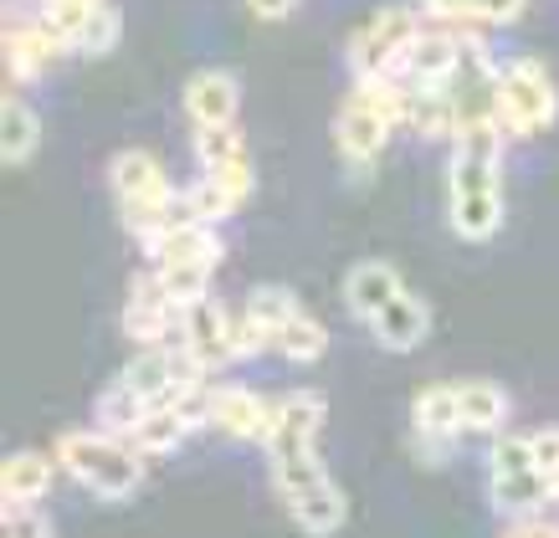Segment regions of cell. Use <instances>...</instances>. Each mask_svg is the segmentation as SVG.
I'll return each mask as SVG.
<instances>
[{
	"mask_svg": "<svg viewBox=\"0 0 559 538\" xmlns=\"http://www.w3.org/2000/svg\"><path fill=\"white\" fill-rule=\"evenodd\" d=\"M57 456L47 452H11L0 462V507H21V503H41L57 477Z\"/></svg>",
	"mask_w": 559,
	"mask_h": 538,
	"instance_id": "11",
	"label": "cell"
},
{
	"mask_svg": "<svg viewBox=\"0 0 559 538\" xmlns=\"http://www.w3.org/2000/svg\"><path fill=\"white\" fill-rule=\"evenodd\" d=\"M462 395V426L477 431V437H498L513 416V400L503 385H492V380H462L457 385Z\"/></svg>",
	"mask_w": 559,
	"mask_h": 538,
	"instance_id": "16",
	"label": "cell"
},
{
	"mask_svg": "<svg viewBox=\"0 0 559 538\" xmlns=\"http://www.w3.org/2000/svg\"><path fill=\"white\" fill-rule=\"evenodd\" d=\"M195 426H201V421H195L190 410H180V405H154L129 441H134L144 456H170V452H180V446H186V437L195 431Z\"/></svg>",
	"mask_w": 559,
	"mask_h": 538,
	"instance_id": "18",
	"label": "cell"
},
{
	"mask_svg": "<svg viewBox=\"0 0 559 538\" xmlns=\"http://www.w3.org/2000/svg\"><path fill=\"white\" fill-rule=\"evenodd\" d=\"M488 492H492V507H498V513H528V507H549V503H555V477H544L539 467H528V471H492Z\"/></svg>",
	"mask_w": 559,
	"mask_h": 538,
	"instance_id": "17",
	"label": "cell"
},
{
	"mask_svg": "<svg viewBox=\"0 0 559 538\" xmlns=\"http://www.w3.org/2000/svg\"><path fill=\"white\" fill-rule=\"evenodd\" d=\"M247 5L257 11V21H283L298 11V0H247Z\"/></svg>",
	"mask_w": 559,
	"mask_h": 538,
	"instance_id": "31",
	"label": "cell"
},
{
	"mask_svg": "<svg viewBox=\"0 0 559 538\" xmlns=\"http://www.w3.org/2000/svg\"><path fill=\"white\" fill-rule=\"evenodd\" d=\"M488 467L492 471H528V467H534V441L513 437V431H498V437H492Z\"/></svg>",
	"mask_w": 559,
	"mask_h": 538,
	"instance_id": "28",
	"label": "cell"
},
{
	"mask_svg": "<svg viewBox=\"0 0 559 538\" xmlns=\"http://www.w3.org/2000/svg\"><path fill=\"white\" fill-rule=\"evenodd\" d=\"M534 441V467L544 477H559V426H539V431H528Z\"/></svg>",
	"mask_w": 559,
	"mask_h": 538,
	"instance_id": "30",
	"label": "cell"
},
{
	"mask_svg": "<svg viewBox=\"0 0 559 538\" xmlns=\"http://www.w3.org/2000/svg\"><path fill=\"white\" fill-rule=\"evenodd\" d=\"M186 195H190V205H195V216L211 220V226H221V220H226V216H231V211L241 205L237 195H231V190L221 186L216 175H205V169H201V180H195V186H190Z\"/></svg>",
	"mask_w": 559,
	"mask_h": 538,
	"instance_id": "27",
	"label": "cell"
},
{
	"mask_svg": "<svg viewBox=\"0 0 559 538\" xmlns=\"http://www.w3.org/2000/svg\"><path fill=\"white\" fill-rule=\"evenodd\" d=\"M186 344L195 349V359H201L211 374L237 359V349H231V319L221 313V303L211 292L195 298V303H186Z\"/></svg>",
	"mask_w": 559,
	"mask_h": 538,
	"instance_id": "10",
	"label": "cell"
},
{
	"mask_svg": "<svg viewBox=\"0 0 559 538\" xmlns=\"http://www.w3.org/2000/svg\"><path fill=\"white\" fill-rule=\"evenodd\" d=\"M323 405L319 390H293L277 400V421H272V437H267V456H298V452H319V437H323Z\"/></svg>",
	"mask_w": 559,
	"mask_h": 538,
	"instance_id": "6",
	"label": "cell"
},
{
	"mask_svg": "<svg viewBox=\"0 0 559 538\" xmlns=\"http://www.w3.org/2000/svg\"><path fill=\"white\" fill-rule=\"evenodd\" d=\"M288 513L293 523L304 528V534H340L344 518H349V498H344V488L334 482V477H323V482H313V488L293 492L288 498Z\"/></svg>",
	"mask_w": 559,
	"mask_h": 538,
	"instance_id": "14",
	"label": "cell"
},
{
	"mask_svg": "<svg viewBox=\"0 0 559 538\" xmlns=\"http://www.w3.org/2000/svg\"><path fill=\"white\" fill-rule=\"evenodd\" d=\"M0 154H5V165H32L36 144H41V118L32 113V103L16 98V93H5V103H0Z\"/></svg>",
	"mask_w": 559,
	"mask_h": 538,
	"instance_id": "19",
	"label": "cell"
},
{
	"mask_svg": "<svg viewBox=\"0 0 559 538\" xmlns=\"http://www.w3.org/2000/svg\"><path fill=\"white\" fill-rule=\"evenodd\" d=\"M5 513V534L11 538H47L51 534V518L36 513V503H21V507H0Z\"/></svg>",
	"mask_w": 559,
	"mask_h": 538,
	"instance_id": "29",
	"label": "cell"
},
{
	"mask_svg": "<svg viewBox=\"0 0 559 538\" xmlns=\"http://www.w3.org/2000/svg\"><path fill=\"white\" fill-rule=\"evenodd\" d=\"M559 118V93L549 83L544 62L519 57L509 68H498V123L509 129V139H534Z\"/></svg>",
	"mask_w": 559,
	"mask_h": 538,
	"instance_id": "3",
	"label": "cell"
},
{
	"mask_svg": "<svg viewBox=\"0 0 559 538\" xmlns=\"http://www.w3.org/2000/svg\"><path fill=\"white\" fill-rule=\"evenodd\" d=\"M411 431L421 437H437V441H457L467 426H462V395L457 385H426L416 390L411 400Z\"/></svg>",
	"mask_w": 559,
	"mask_h": 538,
	"instance_id": "15",
	"label": "cell"
},
{
	"mask_svg": "<svg viewBox=\"0 0 559 538\" xmlns=\"http://www.w3.org/2000/svg\"><path fill=\"white\" fill-rule=\"evenodd\" d=\"M401 287L406 283H401V272L390 267V262H355V267L344 272V308H349L359 323H370Z\"/></svg>",
	"mask_w": 559,
	"mask_h": 538,
	"instance_id": "13",
	"label": "cell"
},
{
	"mask_svg": "<svg viewBox=\"0 0 559 538\" xmlns=\"http://www.w3.org/2000/svg\"><path fill=\"white\" fill-rule=\"evenodd\" d=\"M241 87L226 68H205L186 83V113L190 123H237Z\"/></svg>",
	"mask_w": 559,
	"mask_h": 538,
	"instance_id": "12",
	"label": "cell"
},
{
	"mask_svg": "<svg viewBox=\"0 0 559 538\" xmlns=\"http://www.w3.org/2000/svg\"><path fill=\"white\" fill-rule=\"evenodd\" d=\"M93 11H98V0H41V21H47L68 47H78V36H83Z\"/></svg>",
	"mask_w": 559,
	"mask_h": 538,
	"instance_id": "26",
	"label": "cell"
},
{
	"mask_svg": "<svg viewBox=\"0 0 559 538\" xmlns=\"http://www.w3.org/2000/svg\"><path fill=\"white\" fill-rule=\"evenodd\" d=\"M119 36H123V16H119V5L114 0H98V11L87 16L83 36H78V57H103V51H114L119 47Z\"/></svg>",
	"mask_w": 559,
	"mask_h": 538,
	"instance_id": "25",
	"label": "cell"
},
{
	"mask_svg": "<svg viewBox=\"0 0 559 538\" xmlns=\"http://www.w3.org/2000/svg\"><path fill=\"white\" fill-rule=\"evenodd\" d=\"M416 32H421V16H416L411 5H380V11L349 36V72H355V77L395 72Z\"/></svg>",
	"mask_w": 559,
	"mask_h": 538,
	"instance_id": "4",
	"label": "cell"
},
{
	"mask_svg": "<svg viewBox=\"0 0 559 538\" xmlns=\"http://www.w3.org/2000/svg\"><path fill=\"white\" fill-rule=\"evenodd\" d=\"M195 159L201 169H231L247 159V139L237 134V123H195Z\"/></svg>",
	"mask_w": 559,
	"mask_h": 538,
	"instance_id": "23",
	"label": "cell"
},
{
	"mask_svg": "<svg viewBox=\"0 0 559 538\" xmlns=\"http://www.w3.org/2000/svg\"><path fill=\"white\" fill-rule=\"evenodd\" d=\"M57 462L72 482H83L93 498L103 503H129L139 488H144V462L150 456L139 452L129 437H114V431H62L57 437Z\"/></svg>",
	"mask_w": 559,
	"mask_h": 538,
	"instance_id": "1",
	"label": "cell"
},
{
	"mask_svg": "<svg viewBox=\"0 0 559 538\" xmlns=\"http://www.w3.org/2000/svg\"><path fill=\"white\" fill-rule=\"evenodd\" d=\"M150 410H154L150 395H139L134 385L114 380V385H108V390L98 395V400H93V421H98L103 431H114V437H134L139 421H144Z\"/></svg>",
	"mask_w": 559,
	"mask_h": 538,
	"instance_id": "20",
	"label": "cell"
},
{
	"mask_svg": "<svg viewBox=\"0 0 559 538\" xmlns=\"http://www.w3.org/2000/svg\"><path fill=\"white\" fill-rule=\"evenodd\" d=\"M211 272L216 267H205V262H154V277L165 287V298L180 308L211 292Z\"/></svg>",
	"mask_w": 559,
	"mask_h": 538,
	"instance_id": "24",
	"label": "cell"
},
{
	"mask_svg": "<svg viewBox=\"0 0 559 538\" xmlns=\"http://www.w3.org/2000/svg\"><path fill=\"white\" fill-rule=\"evenodd\" d=\"M323 349H329V334H323V323L298 308L288 323H283V334H277V354L288 359V364H319Z\"/></svg>",
	"mask_w": 559,
	"mask_h": 538,
	"instance_id": "22",
	"label": "cell"
},
{
	"mask_svg": "<svg viewBox=\"0 0 559 538\" xmlns=\"http://www.w3.org/2000/svg\"><path fill=\"white\" fill-rule=\"evenodd\" d=\"M447 190H452V231L462 241H492L503 231V180H498V159L473 150H452L447 169Z\"/></svg>",
	"mask_w": 559,
	"mask_h": 538,
	"instance_id": "2",
	"label": "cell"
},
{
	"mask_svg": "<svg viewBox=\"0 0 559 538\" xmlns=\"http://www.w3.org/2000/svg\"><path fill=\"white\" fill-rule=\"evenodd\" d=\"M555 507H559V477H555Z\"/></svg>",
	"mask_w": 559,
	"mask_h": 538,
	"instance_id": "32",
	"label": "cell"
},
{
	"mask_svg": "<svg viewBox=\"0 0 559 538\" xmlns=\"http://www.w3.org/2000/svg\"><path fill=\"white\" fill-rule=\"evenodd\" d=\"M370 334H374V344L390 354L421 349V338L431 334V308H426V298H416L411 287H401V292L370 319Z\"/></svg>",
	"mask_w": 559,
	"mask_h": 538,
	"instance_id": "8",
	"label": "cell"
},
{
	"mask_svg": "<svg viewBox=\"0 0 559 538\" xmlns=\"http://www.w3.org/2000/svg\"><path fill=\"white\" fill-rule=\"evenodd\" d=\"M272 421H277V405L262 400L257 390H241V385L211 390L205 426H216L221 437H231V441H267L272 437Z\"/></svg>",
	"mask_w": 559,
	"mask_h": 538,
	"instance_id": "7",
	"label": "cell"
},
{
	"mask_svg": "<svg viewBox=\"0 0 559 538\" xmlns=\"http://www.w3.org/2000/svg\"><path fill=\"white\" fill-rule=\"evenodd\" d=\"M298 308L304 303L293 298L288 287H252V298H247L241 313H247V323H252L257 334L267 338V349H277V334H283V323H288Z\"/></svg>",
	"mask_w": 559,
	"mask_h": 538,
	"instance_id": "21",
	"label": "cell"
},
{
	"mask_svg": "<svg viewBox=\"0 0 559 538\" xmlns=\"http://www.w3.org/2000/svg\"><path fill=\"white\" fill-rule=\"evenodd\" d=\"M144 256L150 262H205V267H221L226 256V241L211 220H180L170 231H159L144 241Z\"/></svg>",
	"mask_w": 559,
	"mask_h": 538,
	"instance_id": "9",
	"label": "cell"
},
{
	"mask_svg": "<svg viewBox=\"0 0 559 538\" xmlns=\"http://www.w3.org/2000/svg\"><path fill=\"white\" fill-rule=\"evenodd\" d=\"M68 51L72 47L41 21V11H36L32 21H21V16L5 21V72H11V83H36V77H41L57 57H68Z\"/></svg>",
	"mask_w": 559,
	"mask_h": 538,
	"instance_id": "5",
	"label": "cell"
}]
</instances>
